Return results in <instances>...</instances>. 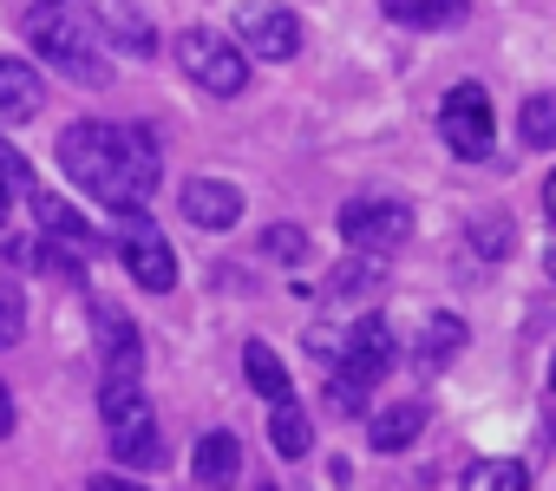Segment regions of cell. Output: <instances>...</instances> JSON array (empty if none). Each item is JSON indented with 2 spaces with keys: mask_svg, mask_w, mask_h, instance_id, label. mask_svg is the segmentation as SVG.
I'll return each instance as SVG.
<instances>
[{
  "mask_svg": "<svg viewBox=\"0 0 556 491\" xmlns=\"http://www.w3.org/2000/svg\"><path fill=\"white\" fill-rule=\"evenodd\" d=\"M60 171L105 210H144V197L157 190V144L138 125H105V118H79L60 131Z\"/></svg>",
  "mask_w": 556,
  "mask_h": 491,
  "instance_id": "1",
  "label": "cell"
},
{
  "mask_svg": "<svg viewBox=\"0 0 556 491\" xmlns=\"http://www.w3.org/2000/svg\"><path fill=\"white\" fill-rule=\"evenodd\" d=\"M27 47L73 86L99 92L112 79L105 66V21L86 0H27Z\"/></svg>",
  "mask_w": 556,
  "mask_h": 491,
  "instance_id": "2",
  "label": "cell"
},
{
  "mask_svg": "<svg viewBox=\"0 0 556 491\" xmlns=\"http://www.w3.org/2000/svg\"><path fill=\"white\" fill-rule=\"evenodd\" d=\"M236 47H242V40L216 34V27H184V34H177L184 73H190L203 92H216V99H236V92L249 86V53H236Z\"/></svg>",
  "mask_w": 556,
  "mask_h": 491,
  "instance_id": "3",
  "label": "cell"
},
{
  "mask_svg": "<svg viewBox=\"0 0 556 491\" xmlns=\"http://www.w3.org/2000/svg\"><path fill=\"white\" fill-rule=\"evenodd\" d=\"M334 223H341V242L361 256H393L413 236V210L400 197H354V203H341Z\"/></svg>",
  "mask_w": 556,
  "mask_h": 491,
  "instance_id": "4",
  "label": "cell"
},
{
  "mask_svg": "<svg viewBox=\"0 0 556 491\" xmlns=\"http://www.w3.org/2000/svg\"><path fill=\"white\" fill-rule=\"evenodd\" d=\"M118 256H125V269H131L138 289H151V295L177 289V256H170L164 229L144 210H118Z\"/></svg>",
  "mask_w": 556,
  "mask_h": 491,
  "instance_id": "5",
  "label": "cell"
},
{
  "mask_svg": "<svg viewBox=\"0 0 556 491\" xmlns=\"http://www.w3.org/2000/svg\"><path fill=\"white\" fill-rule=\"evenodd\" d=\"M439 131H445L452 158L484 164L491 158V99H484V86H452L445 105H439Z\"/></svg>",
  "mask_w": 556,
  "mask_h": 491,
  "instance_id": "6",
  "label": "cell"
},
{
  "mask_svg": "<svg viewBox=\"0 0 556 491\" xmlns=\"http://www.w3.org/2000/svg\"><path fill=\"white\" fill-rule=\"evenodd\" d=\"M236 40H242V53H255V60L289 66V60L302 53V21L282 8V0H249V8L236 14Z\"/></svg>",
  "mask_w": 556,
  "mask_h": 491,
  "instance_id": "7",
  "label": "cell"
},
{
  "mask_svg": "<svg viewBox=\"0 0 556 491\" xmlns=\"http://www.w3.org/2000/svg\"><path fill=\"white\" fill-rule=\"evenodd\" d=\"M393 354H400L393 322H387V315H361V322H348V341H341V361H334V367L374 387V380L393 367Z\"/></svg>",
  "mask_w": 556,
  "mask_h": 491,
  "instance_id": "8",
  "label": "cell"
},
{
  "mask_svg": "<svg viewBox=\"0 0 556 491\" xmlns=\"http://www.w3.org/2000/svg\"><path fill=\"white\" fill-rule=\"evenodd\" d=\"M92 335H99V361H105V374H138L144 341H138V328H131L125 309L99 302V309H92Z\"/></svg>",
  "mask_w": 556,
  "mask_h": 491,
  "instance_id": "9",
  "label": "cell"
},
{
  "mask_svg": "<svg viewBox=\"0 0 556 491\" xmlns=\"http://www.w3.org/2000/svg\"><path fill=\"white\" fill-rule=\"evenodd\" d=\"M177 203H184V216H190L197 229H229V223L242 216V190L223 184V177H190Z\"/></svg>",
  "mask_w": 556,
  "mask_h": 491,
  "instance_id": "10",
  "label": "cell"
},
{
  "mask_svg": "<svg viewBox=\"0 0 556 491\" xmlns=\"http://www.w3.org/2000/svg\"><path fill=\"white\" fill-rule=\"evenodd\" d=\"M190 471H197L203 491H229V484L242 478V439H236V432H203Z\"/></svg>",
  "mask_w": 556,
  "mask_h": 491,
  "instance_id": "11",
  "label": "cell"
},
{
  "mask_svg": "<svg viewBox=\"0 0 556 491\" xmlns=\"http://www.w3.org/2000/svg\"><path fill=\"white\" fill-rule=\"evenodd\" d=\"M40 105H47L40 73L27 60H0V125H27Z\"/></svg>",
  "mask_w": 556,
  "mask_h": 491,
  "instance_id": "12",
  "label": "cell"
},
{
  "mask_svg": "<svg viewBox=\"0 0 556 491\" xmlns=\"http://www.w3.org/2000/svg\"><path fill=\"white\" fill-rule=\"evenodd\" d=\"M419 432H426V400H400V406H380V413L367 419L374 452H406Z\"/></svg>",
  "mask_w": 556,
  "mask_h": 491,
  "instance_id": "13",
  "label": "cell"
},
{
  "mask_svg": "<svg viewBox=\"0 0 556 491\" xmlns=\"http://www.w3.org/2000/svg\"><path fill=\"white\" fill-rule=\"evenodd\" d=\"M380 14L413 27V34H439V27H458L471 14V0H380Z\"/></svg>",
  "mask_w": 556,
  "mask_h": 491,
  "instance_id": "14",
  "label": "cell"
},
{
  "mask_svg": "<svg viewBox=\"0 0 556 491\" xmlns=\"http://www.w3.org/2000/svg\"><path fill=\"white\" fill-rule=\"evenodd\" d=\"M34 216H40V229L60 242V250H79V256H86L92 242H99V236H92V223H86L73 203H60V197H40V190H34Z\"/></svg>",
  "mask_w": 556,
  "mask_h": 491,
  "instance_id": "15",
  "label": "cell"
},
{
  "mask_svg": "<svg viewBox=\"0 0 556 491\" xmlns=\"http://www.w3.org/2000/svg\"><path fill=\"white\" fill-rule=\"evenodd\" d=\"M242 367H249V387H255L268 406L289 400V367H282V354H275L268 341H249V348H242Z\"/></svg>",
  "mask_w": 556,
  "mask_h": 491,
  "instance_id": "16",
  "label": "cell"
},
{
  "mask_svg": "<svg viewBox=\"0 0 556 491\" xmlns=\"http://www.w3.org/2000/svg\"><path fill=\"white\" fill-rule=\"evenodd\" d=\"M268 445L282 452V458H308V445H315V426H308V413L295 406V400H282L268 413Z\"/></svg>",
  "mask_w": 556,
  "mask_h": 491,
  "instance_id": "17",
  "label": "cell"
},
{
  "mask_svg": "<svg viewBox=\"0 0 556 491\" xmlns=\"http://www.w3.org/2000/svg\"><path fill=\"white\" fill-rule=\"evenodd\" d=\"M112 452H118L125 465H157V458H164V445H157V419H151V406H144L138 419H125V426H112Z\"/></svg>",
  "mask_w": 556,
  "mask_h": 491,
  "instance_id": "18",
  "label": "cell"
},
{
  "mask_svg": "<svg viewBox=\"0 0 556 491\" xmlns=\"http://www.w3.org/2000/svg\"><path fill=\"white\" fill-rule=\"evenodd\" d=\"M458 348H465V322L458 315H432L426 335H419V367H445Z\"/></svg>",
  "mask_w": 556,
  "mask_h": 491,
  "instance_id": "19",
  "label": "cell"
},
{
  "mask_svg": "<svg viewBox=\"0 0 556 491\" xmlns=\"http://www.w3.org/2000/svg\"><path fill=\"white\" fill-rule=\"evenodd\" d=\"M99 413H105V426H125V419H138V413H144L138 374H105V387H99Z\"/></svg>",
  "mask_w": 556,
  "mask_h": 491,
  "instance_id": "20",
  "label": "cell"
},
{
  "mask_svg": "<svg viewBox=\"0 0 556 491\" xmlns=\"http://www.w3.org/2000/svg\"><path fill=\"white\" fill-rule=\"evenodd\" d=\"M105 34L118 40V47H131V53H151L157 47V34H151V21L131 8V0H112V8H105Z\"/></svg>",
  "mask_w": 556,
  "mask_h": 491,
  "instance_id": "21",
  "label": "cell"
},
{
  "mask_svg": "<svg viewBox=\"0 0 556 491\" xmlns=\"http://www.w3.org/2000/svg\"><path fill=\"white\" fill-rule=\"evenodd\" d=\"M465 491H530V478H523L517 458H478L465 471Z\"/></svg>",
  "mask_w": 556,
  "mask_h": 491,
  "instance_id": "22",
  "label": "cell"
},
{
  "mask_svg": "<svg viewBox=\"0 0 556 491\" xmlns=\"http://www.w3.org/2000/svg\"><path fill=\"white\" fill-rule=\"evenodd\" d=\"M517 131H523V144H530V151H556V92H536V99L523 105Z\"/></svg>",
  "mask_w": 556,
  "mask_h": 491,
  "instance_id": "23",
  "label": "cell"
},
{
  "mask_svg": "<svg viewBox=\"0 0 556 491\" xmlns=\"http://www.w3.org/2000/svg\"><path fill=\"white\" fill-rule=\"evenodd\" d=\"M262 256L268 263H308V229L302 223H268L262 229Z\"/></svg>",
  "mask_w": 556,
  "mask_h": 491,
  "instance_id": "24",
  "label": "cell"
},
{
  "mask_svg": "<svg viewBox=\"0 0 556 491\" xmlns=\"http://www.w3.org/2000/svg\"><path fill=\"white\" fill-rule=\"evenodd\" d=\"M510 242H517V229H510L504 216H478V223H471V250H478V256L497 263V256H510Z\"/></svg>",
  "mask_w": 556,
  "mask_h": 491,
  "instance_id": "25",
  "label": "cell"
},
{
  "mask_svg": "<svg viewBox=\"0 0 556 491\" xmlns=\"http://www.w3.org/2000/svg\"><path fill=\"white\" fill-rule=\"evenodd\" d=\"M380 276H387L380 263H354V269H334V276H328V295H334V302H348V295H361V289H380Z\"/></svg>",
  "mask_w": 556,
  "mask_h": 491,
  "instance_id": "26",
  "label": "cell"
},
{
  "mask_svg": "<svg viewBox=\"0 0 556 491\" xmlns=\"http://www.w3.org/2000/svg\"><path fill=\"white\" fill-rule=\"evenodd\" d=\"M21 335H27V302L14 282H0V348H14Z\"/></svg>",
  "mask_w": 556,
  "mask_h": 491,
  "instance_id": "27",
  "label": "cell"
},
{
  "mask_svg": "<svg viewBox=\"0 0 556 491\" xmlns=\"http://www.w3.org/2000/svg\"><path fill=\"white\" fill-rule=\"evenodd\" d=\"M21 184H34V177H27V164H21V151H14V144H0V223H8L14 190H21Z\"/></svg>",
  "mask_w": 556,
  "mask_h": 491,
  "instance_id": "28",
  "label": "cell"
},
{
  "mask_svg": "<svg viewBox=\"0 0 556 491\" xmlns=\"http://www.w3.org/2000/svg\"><path fill=\"white\" fill-rule=\"evenodd\" d=\"M328 413H367V380L334 374V380H328Z\"/></svg>",
  "mask_w": 556,
  "mask_h": 491,
  "instance_id": "29",
  "label": "cell"
},
{
  "mask_svg": "<svg viewBox=\"0 0 556 491\" xmlns=\"http://www.w3.org/2000/svg\"><path fill=\"white\" fill-rule=\"evenodd\" d=\"M8 432H14V393L0 387V439H8Z\"/></svg>",
  "mask_w": 556,
  "mask_h": 491,
  "instance_id": "30",
  "label": "cell"
},
{
  "mask_svg": "<svg viewBox=\"0 0 556 491\" xmlns=\"http://www.w3.org/2000/svg\"><path fill=\"white\" fill-rule=\"evenodd\" d=\"M92 491H144V484H131V478H92Z\"/></svg>",
  "mask_w": 556,
  "mask_h": 491,
  "instance_id": "31",
  "label": "cell"
},
{
  "mask_svg": "<svg viewBox=\"0 0 556 491\" xmlns=\"http://www.w3.org/2000/svg\"><path fill=\"white\" fill-rule=\"evenodd\" d=\"M543 276H549V282H556V236H549V242H543Z\"/></svg>",
  "mask_w": 556,
  "mask_h": 491,
  "instance_id": "32",
  "label": "cell"
},
{
  "mask_svg": "<svg viewBox=\"0 0 556 491\" xmlns=\"http://www.w3.org/2000/svg\"><path fill=\"white\" fill-rule=\"evenodd\" d=\"M543 210H549V223H556V171H549V184H543Z\"/></svg>",
  "mask_w": 556,
  "mask_h": 491,
  "instance_id": "33",
  "label": "cell"
},
{
  "mask_svg": "<svg viewBox=\"0 0 556 491\" xmlns=\"http://www.w3.org/2000/svg\"><path fill=\"white\" fill-rule=\"evenodd\" d=\"M549 387H556V361H549Z\"/></svg>",
  "mask_w": 556,
  "mask_h": 491,
  "instance_id": "34",
  "label": "cell"
}]
</instances>
